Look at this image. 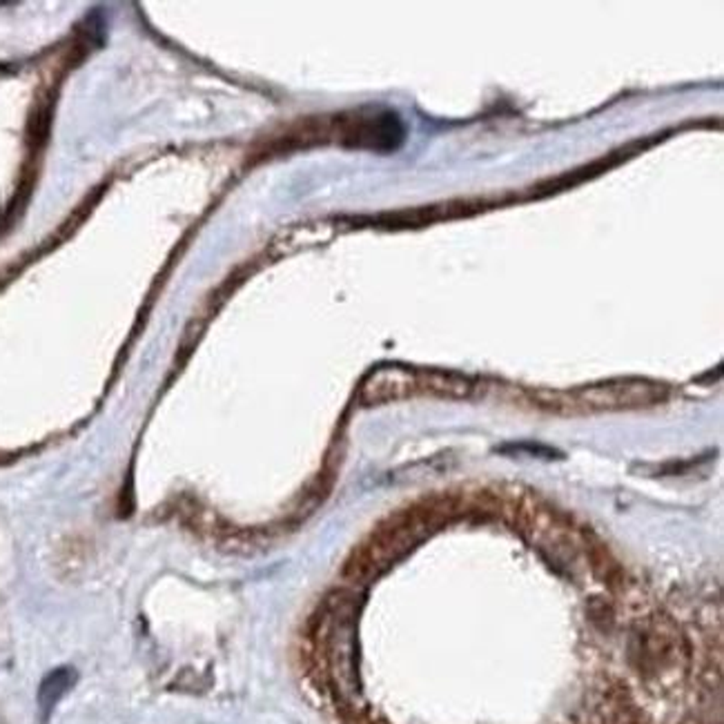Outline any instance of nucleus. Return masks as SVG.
Listing matches in <instances>:
<instances>
[{
  "label": "nucleus",
  "instance_id": "nucleus-1",
  "mask_svg": "<svg viewBox=\"0 0 724 724\" xmlns=\"http://www.w3.org/2000/svg\"><path fill=\"white\" fill-rule=\"evenodd\" d=\"M666 397V388L642 379H625V381L597 383L582 388L570 395H553V406L569 410H620L637 409V406L658 404Z\"/></svg>",
  "mask_w": 724,
  "mask_h": 724
},
{
  "label": "nucleus",
  "instance_id": "nucleus-2",
  "mask_svg": "<svg viewBox=\"0 0 724 724\" xmlns=\"http://www.w3.org/2000/svg\"><path fill=\"white\" fill-rule=\"evenodd\" d=\"M71 680H74V675H71V671H67V669L54 671L50 678H45V682H42V687H41V693H38L41 707L45 709V711H50V709L59 702L61 695H63L67 689L71 687Z\"/></svg>",
  "mask_w": 724,
  "mask_h": 724
}]
</instances>
